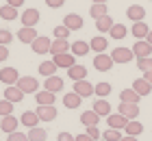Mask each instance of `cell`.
<instances>
[{"instance_id": "6da1fadb", "label": "cell", "mask_w": 152, "mask_h": 141, "mask_svg": "<svg viewBox=\"0 0 152 141\" xmlns=\"http://www.w3.org/2000/svg\"><path fill=\"white\" fill-rule=\"evenodd\" d=\"M115 65V61L111 59V54H104V52H100V54H96L94 56V67L98 69V72H111V67Z\"/></svg>"}, {"instance_id": "7a4b0ae2", "label": "cell", "mask_w": 152, "mask_h": 141, "mask_svg": "<svg viewBox=\"0 0 152 141\" xmlns=\"http://www.w3.org/2000/svg\"><path fill=\"white\" fill-rule=\"evenodd\" d=\"M111 59L115 63H130L133 59H137L135 52H133V48H113V52H111Z\"/></svg>"}, {"instance_id": "3957f363", "label": "cell", "mask_w": 152, "mask_h": 141, "mask_svg": "<svg viewBox=\"0 0 152 141\" xmlns=\"http://www.w3.org/2000/svg\"><path fill=\"white\" fill-rule=\"evenodd\" d=\"M15 85L24 91V94H37L39 91V83H37L35 76H20V80Z\"/></svg>"}, {"instance_id": "277c9868", "label": "cell", "mask_w": 152, "mask_h": 141, "mask_svg": "<svg viewBox=\"0 0 152 141\" xmlns=\"http://www.w3.org/2000/svg\"><path fill=\"white\" fill-rule=\"evenodd\" d=\"M52 61L57 63V67L70 69L72 65H76V54H72V52H61V54H52Z\"/></svg>"}, {"instance_id": "5b68a950", "label": "cell", "mask_w": 152, "mask_h": 141, "mask_svg": "<svg viewBox=\"0 0 152 141\" xmlns=\"http://www.w3.org/2000/svg\"><path fill=\"white\" fill-rule=\"evenodd\" d=\"M20 80V74L15 67H2L0 69V83L7 85V87H11V85H15Z\"/></svg>"}, {"instance_id": "8992f818", "label": "cell", "mask_w": 152, "mask_h": 141, "mask_svg": "<svg viewBox=\"0 0 152 141\" xmlns=\"http://www.w3.org/2000/svg\"><path fill=\"white\" fill-rule=\"evenodd\" d=\"M50 46H52L50 37H44V35H39V37L31 44V48H33L35 54H48V52H50Z\"/></svg>"}, {"instance_id": "52a82bcc", "label": "cell", "mask_w": 152, "mask_h": 141, "mask_svg": "<svg viewBox=\"0 0 152 141\" xmlns=\"http://www.w3.org/2000/svg\"><path fill=\"white\" fill-rule=\"evenodd\" d=\"M54 100H57V94H52L48 89H39L35 94V102L39 107H50V104H54Z\"/></svg>"}, {"instance_id": "ba28073f", "label": "cell", "mask_w": 152, "mask_h": 141, "mask_svg": "<svg viewBox=\"0 0 152 141\" xmlns=\"http://www.w3.org/2000/svg\"><path fill=\"white\" fill-rule=\"evenodd\" d=\"M35 113L39 115V119L41 122H52V119H57V107L54 104H50V107H39L37 104V109H35Z\"/></svg>"}, {"instance_id": "9c48e42d", "label": "cell", "mask_w": 152, "mask_h": 141, "mask_svg": "<svg viewBox=\"0 0 152 141\" xmlns=\"http://www.w3.org/2000/svg\"><path fill=\"white\" fill-rule=\"evenodd\" d=\"M133 52H135L137 59H146V56L152 54V46L148 44L146 39H137V41H135V46H133Z\"/></svg>"}, {"instance_id": "30bf717a", "label": "cell", "mask_w": 152, "mask_h": 141, "mask_svg": "<svg viewBox=\"0 0 152 141\" xmlns=\"http://www.w3.org/2000/svg\"><path fill=\"white\" fill-rule=\"evenodd\" d=\"M128 122H130V119H126V117L122 115V113H111V115L107 117V124H109V128H115V130H124Z\"/></svg>"}, {"instance_id": "8fae6325", "label": "cell", "mask_w": 152, "mask_h": 141, "mask_svg": "<svg viewBox=\"0 0 152 141\" xmlns=\"http://www.w3.org/2000/svg\"><path fill=\"white\" fill-rule=\"evenodd\" d=\"M126 18L133 20V24L135 22H143V20H146V9H143L141 4H130L126 9Z\"/></svg>"}, {"instance_id": "7c38bea8", "label": "cell", "mask_w": 152, "mask_h": 141, "mask_svg": "<svg viewBox=\"0 0 152 141\" xmlns=\"http://www.w3.org/2000/svg\"><path fill=\"white\" fill-rule=\"evenodd\" d=\"M117 113H122L126 119H137V117H139V104H126V102H120Z\"/></svg>"}, {"instance_id": "4fadbf2b", "label": "cell", "mask_w": 152, "mask_h": 141, "mask_svg": "<svg viewBox=\"0 0 152 141\" xmlns=\"http://www.w3.org/2000/svg\"><path fill=\"white\" fill-rule=\"evenodd\" d=\"M39 20H41V15H39V11H37V9H26V11L22 13V26H31V28H35V26L39 24Z\"/></svg>"}, {"instance_id": "5bb4252c", "label": "cell", "mask_w": 152, "mask_h": 141, "mask_svg": "<svg viewBox=\"0 0 152 141\" xmlns=\"http://www.w3.org/2000/svg\"><path fill=\"white\" fill-rule=\"evenodd\" d=\"M74 91H76L80 98H89V96L96 91V85H91L89 80H76V83H74Z\"/></svg>"}, {"instance_id": "9a60e30c", "label": "cell", "mask_w": 152, "mask_h": 141, "mask_svg": "<svg viewBox=\"0 0 152 141\" xmlns=\"http://www.w3.org/2000/svg\"><path fill=\"white\" fill-rule=\"evenodd\" d=\"M15 37H18L20 41H22V44H33V41H35V39L39 37V35H37L35 28H31V26H22V28L18 31Z\"/></svg>"}, {"instance_id": "2e32d148", "label": "cell", "mask_w": 152, "mask_h": 141, "mask_svg": "<svg viewBox=\"0 0 152 141\" xmlns=\"http://www.w3.org/2000/svg\"><path fill=\"white\" fill-rule=\"evenodd\" d=\"M24 96H26V94L18 87V85H11V87H7V89H4V98H7L9 102H13V104L22 102V100H24Z\"/></svg>"}, {"instance_id": "e0dca14e", "label": "cell", "mask_w": 152, "mask_h": 141, "mask_svg": "<svg viewBox=\"0 0 152 141\" xmlns=\"http://www.w3.org/2000/svg\"><path fill=\"white\" fill-rule=\"evenodd\" d=\"M39 122H41V119H39V115H37L35 111H24L22 117H20V124L26 126V128H35Z\"/></svg>"}, {"instance_id": "ac0fdd59", "label": "cell", "mask_w": 152, "mask_h": 141, "mask_svg": "<svg viewBox=\"0 0 152 141\" xmlns=\"http://www.w3.org/2000/svg\"><path fill=\"white\" fill-rule=\"evenodd\" d=\"M139 100H141V96L137 94L133 87L120 91V102H126V104H139Z\"/></svg>"}, {"instance_id": "d6986e66", "label": "cell", "mask_w": 152, "mask_h": 141, "mask_svg": "<svg viewBox=\"0 0 152 141\" xmlns=\"http://www.w3.org/2000/svg\"><path fill=\"white\" fill-rule=\"evenodd\" d=\"M63 24L70 28V31H80L83 28V18L78 15V13H67V15L63 18Z\"/></svg>"}, {"instance_id": "ffe728a7", "label": "cell", "mask_w": 152, "mask_h": 141, "mask_svg": "<svg viewBox=\"0 0 152 141\" xmlns=\"http://www.w3.org/2000/svg\"><path fill=\"white\" fill-rule=\"evenodd\" d=\"M94 111L98 113L100 117H109L111 115V104H109L107 98H98V100L94 102Z\"/></svg>"}, {"instance_id": "44dd1931", "label": "cell", "mask_w": 152, "mask_h": 141, "mask_svg": "<svg viewBox=\"0 0 152 141\" xmlns=\"http://www.w3.org/2000/svg\"><path fill=\"white\" fill-rule=\"evenodd\" d=\"M44 89H48V91H52V94H59L61 89H63V78L61 76H50V78H46V83H44Z\"/></svg>"}, {"instance_id": "7402d4cb", "label": "cell", "mask_w": 152, "mask_h": 141, "mask_svg": "<svg viewBox=\"0 0 152 141\" xmlns=\"http://www.w3.org/2000/svg\"><path fill=\"white\" fill-rule=\"evenodd\" d=\"M67 76H70L74 83H76V80H87V67L76 63V65H72L70 69H67Z\"/></svg>"}, {"instance_id": "603a6c76", "label": "cell", "mask_w": 152, "mask_h": 141, "mask_svg": "<svg viewBox=\"0 0 152 141\" xmlns=\"http://www.w3.org/2000/svg\"><path fill=\"white\" fill-rule=\"evenodd\" d=\"M98 122H100V115H98L94 109L80 113V124H83V126H98Z\"/></svg>"}, {"instance_id": "cb8c5ba5", "label": "cell", "mask_w": 152, "mask_h": 141, "mask_svg": "<svg viewBox=\"0 0 152 141\" xmlns=\"http://www.w3.org/2000/svg\"><path fill=\"white\" fill-rule=\"evenodd\" d=\"M148 33H150V28H148L146 22H135L133 26H130V35H133V37H137V39H146Z\"/></svg>"}, {"instance_id": "d4e9b609", "label": "cell", "mask_w": 152, "mask_h": 141, "mask_svg": "<svg viewBox=\"0 0 152 141\" xmlns=\"http://www.w3.org/2000/svg\"><path fill=\"white\" fill-rule=\"evenodd\" d=\"M89 46H91V50L96 54H100V52H107V48H109V39L107 37H91V41H89Z\"/></svg>"}, {"instance_id": "484cf974", "label": "cell", "mask_w": 152, "mask_h": 141, "mask_svg": "<svg viewBox=\"0 0 152 141\" xmlns=\"http://www.w3.org/2000/svg\"><path fill=\"white\" fill-rule=\"evenodd\" d=\"M18 126H20V119L18 117H13V115H7L2 117V132H7V135H11V132H15L18 130Z\"/></svg>"}, {"instance_id": "4316f807", "label": "cell", "mask_w": 152, "mask_h": 141, "mask_svg": "<svg viewBox=\"0 0 152 141\" xmlns=\"http://www.w3.org/2000/svg\"><path fill=\"white\" fill-rule=\"evenodd\" d=\"M89 50H91V46H89V41H74V44L70 46V52L72 54H76V56H85V54H89Z\"/></svg>"}, {"instance_id": "83f0119b", "label": "cell", "mask_w": 152, "mask_h": 141, "mask_svg": "<svg viewBox=\"0 0 152 141\" xmlns=\"http://www.w3.org/2000/svg\"><path fill=\"white\" fill-rule=\"evenodd\" d=\"M80 102H83V98L76 94V91H70V94L63 96V107H67V109H78Z\"/></svg>"}, {"instance_id": "f1b7e54d", "label": "cell", "mask_w": 152, "mask_h": 141, "mask_svg": "<svg viewBox=\"0 0 152 141\" xmlns=\"http://www.w3.org/2000/svg\"><path fill=\"white\" fill-rule=\"evenodd\" d=\"M133 89H135L137 94H139V96L143 98V96H150V91H152V85H150L146 78H137V80L133 83Z\"/></svg>"}, {"instance_id": "f546056e", "label": "cell", "mask_w": 152, "mask_h": 141, "mask_svg": "<svg viewBox=\"0 0 152 141\" xmlns=\"http://www.w3.org/2000/svg\"><path fill=\"white\" fill-rule=\"evenodd\" d=\"M89 15H91L94 20H100V18L109 15L107 4H104V2H96V4H91V7H89Z\"/></svg>"}, {"instance_id": "4dcf8cb0", "label": "cell", "mask_w": 152, "mask_h": 141, "mask_svg": "<svg viewBox=\"0 0 152 141\" xmlns=\"http://www.w3.org/2000/svg\"><path fill=\"white\" fill-rule=\"evenodd\" d=\"M70 41L67 39H54L50 46V54H61V52H70Z\"/></svg>"}, {"instance_id": "1f68e13d", "label": "cell", "mask_w": 152, "mask_h": 141, "mask_svg": "<svg viewBox=\"0 0 152 141\" xmlns=\"http://www.w3.org/2000/svg\"><path fill=\"white\" fill-rule=\"evenodd\" d=\"M57 63L54 61H44V63H39V74L41 76H46V78H50V76L57 74Z\"/></svg>"}, {"instance_id": "d6a6232c", "label": "cell", "mask_w": 152, "mask_h": 141, "mask_svg": "<svg viewBox=\"0 0 152 141\" xmlns=\"http://www.w3.org/2000/svg\"><path fill=\"white\" fill-rule=\"evenodd\" d=\"M113 26H115V22H113L111 15H104V18L96 20V28H98V33H109Z\"/></svg>"}, {"instance_id": "836d02e7", "label": "cell", "mask_w": 152, "mask_h": 141, "mask_svg": "<svg viewBox=\"0 0 152 141\" xmlns=\"http://www.w3.org/2000/svg\"><path fill=\"white\" fill-rule=\"evenodd\" d=\"M0 18L7 20V22H13V20H18V9L11 4H2L0 7Z\"/></svg>"}, {"instance_id": "e575fe53", "label": "cell", "mask_w": 152, "mask_h": 141, "mask_svg": "<svg viewBox=\"0 0 152 141\" xmlns=\"http://www.w3.org/2000/svg\"><path fill=\"white\" fill-rule=\"evenodd\" d=\"M124 130H126V135H130V137H139L141 132H143V124L137 122V119H130Z\"/></svg>"}, {"instance_id": "d590c367", "label": "cell", "mask_w": 152, "mask_h": 141, "mask_svg": "<svg viewBox=\"0 0 152 141\" xmlns=\"http://www.w3.org/2000/svg\"><path fill=\"white\" fill-rule=\"evenodd\" d=\"M28 139H31V141H46V139H48V132H46V128L35 126V128L28 130Z\"/></svg>"}, {"instance_id": "8d00e7d4", "label": "cell", "mask_w": 152, "mask_h": 141, "mask_svg": "<svg viewBox=\"0 0 152 141\" xmlns=\"http://www.w3.org/2000/svg\"><path fill=\"white\" fill-rule=\"evenodd\" d=\"M126 35H128V28L124 24H115L111 31H109V37H113V39H124Z\"/></svg>"}, {"instance_id": "74e56055", "label": "cell", "mask_w": 152, "mask_h": 141, "mask_svg": "<svg viewBox=\"0 0 152 141\" xmlns=\"http://www.w3.org/2000/svg\"><path fill=\"white\" fill-rule=\"evenodd\" d=\"M111 85H109V83H98V85H96V91H94V94L96 96H98V98H107L109 94H111Z\"/></svg>"}, {"instance_id": "f35d334b", "label": "cell", "mask_w": 152, "mask_h": 141, "mask_svg": "<svg viewBox=\"0 0 152 141\" xmlns=\"http://www.w3.org/2000/svg\"><path fill=\"white\" fill-rule=\"evenodd\" d=\"M102 139H104V141H120L122 139V132L115 130V128H107L104 132H102Z\"/></svg>"}, {"instance_id": "ab89813d", "label": "cell", "mask_w": 152, "mask_h": 141, "mask_svg": "<svg viewBox=\"0 0 152 141\" xmlns=\"http://www.w3.org/2000/svg\"><path fill=\"white\" fill-rule=\"evenodd\" d=\"M0 115L7 117V115H13V102H9L7 98L0 100Z\"/></svg>"}, {"instance_id": "60d3db41", "label": "cell", "mask_w": 152, "mask_h": 141, "mask_svg": "<svg viewBox=\"0 0 152 141\" xmlns=\"http://www.w3.org/2000/svg\"><path fill=\"white\" fill-rule=\"evenodd\" d=\"M70 28H67L65 24H61V26H54V39H67L70 37Z\"/></svg>"}, {"instance_id": "b9f144b4", "label": "cell", "mask_w": 152, "mask_h": 141, "mask_svg": "<svg viewBox=\"0 0 152 141\" xmlns=\"http://www.w3.org/2000/svg\"><path fill=\"white\" fill-rule=\"evenodd\" d=\"M137 67H139V72H152V56L137 59Z\"/></svg>"}, {"instance_id": "7bdbcfd3", "label": "cell", "mask_w": 152, "mask_h": 141, "mask_svg": "<svg viewBox=\"0 0 152 141\" xmlns=\"http://www.w3.org/2000/svg\"><path fill=\"white\" fill-rule=\"evenodd\" d=\"M13 39H15V37H13L11 31H7V28H0V46H9Z\"/></svg>"}, {"instance_id": "ee69618b", "label": "cell", "mask_w": 152, "mask_h": 141, "mask_svg": "<svg viewBox=\"0 0 152 141\" xmlns=\"http://www.w3.org/2000/svg\"><path fill=\"white\" fill-rule=\"evenodd\" d=\"M87 135H89V137H91L94 141H98V139L102 137V132L98 130V126H87Z\"/></svg>"}, {"instance_id": "f6af8a7d", "label": "cell", "mask_w": 152, "mask_h": 141, "mask_svg": "<svg viewBox=\"0 0 152 141\" xmlns=\"http://www.w3.org/2000/svg\"><path fill=\"white\" fill-rule=\"evenodd\" d=\"M7 141H31L28 139V135H22V132H11V135H9V139H7Z\"/></svg>"}, {"instance_id": "bcb514c9", "label": "cell", "mask_w": 152, "mask_h": 141, "mask_svg": "<svg viewBox=\"0 0 152 141\" xmlns=\"http://www.w3.org/2000/svg\"><path fill=\"white\" fill-rule=\"evenodd\" d=\"M57 141H76V137L70 135V132H59V135H57Z\"/></svg>"}, {"instance_id": "7dc6e473", "label": "cell", "mask_w": 152, "mask_h": 141, "mask_svg": "<svg viewBox=\"0 0 152 141\" xmlns=\"http://www.w3.org/2000/svg\"><path fill=\"white\" fill-rule=\"evenodd\" d=\"M46 4L50 7V9H59V7L65 4V0H46Z\"/></svg>"}, {"instance_id": "c3c4849f", "label": "cell", "mask_w": 152, "mask_h": 141, "mask_svg": "<svg viewBox=\"0 0 152 141\" xmlns=\"http://www.w3.org/2000/svg\"><path fill=\"white\" fill-rule=\"evenodd\" d=\"M7 59H9V48H7V46H0V63L7 61Z\"/></svg>"}, {"instance_id": "681fc988", "label": "cell", "mask_w": 152, "mask_h": 141, "mask_svg": "<svg viewBox=\"0 0 152 141\" xmlns=\"http://www.w3.org/2000/svg\"><path fill=\"white\" fill-rule=\"evenodd\" d=\"M26 2V0H7V4H11V7H15V9H18V7H22Z\"/></svg>"}, {"instance_id": "f907efd6", "label": "cell", "mask_w": 152, "mask_h": 141, "mask_svg": "<svg viewBox=\"0 0 152 141\" xmlns=\"http://www.w3.org/2000/svg\"><path fill=\"white\" fill-rule=\"evenodd\" d=\"M76 141H94V139L89 137L87 132H83V135H76Z\"/></svg>"}, {"instance_id": "816d5d0a", "label": "cell", "mask_w": 152, "mask_h": 141, "mask_svg": "<svg viewBox=\"0 0 152 141\" xmlns=\"http://www.w3.org/2000/svg\"><path fill=\"white\" fill-rule=\"evenodd\" d=\"M143 78H146V80L152 85V72H143Z\"/></svg>"}, {"instance_id": "f5cc1de1", "label": "cell", "mask_w": 152, "mask_h": 141, "mask_svg": "<svg viewBox=\"0 0 152 141\" xmlns=\"http://www.w3.org/2000/svg\"><path fill=\"white\" fill-rule=\"evenodd\" d=\"M120 141H137V137H130V135H126V137H122Z\"/></svg>"}, {"instance_id": "db71d44e", "label": "cell", "mask_w": 152, "mask_h": 141, "mask_svg": "<svg viewBox=\"0 0 152 141\" xmlns=\"http://www.w3.org/2000/svg\"><path fill=\"white\" fill-rule=\"evenodd\" d=\"M146 41H148V44H150V46H152V31H150V33H148V37H146Z\"/></svg>"}, {"instance_id": "11a10c76", "label": "cell", "mask_w": 152, "mask_h": 141, "mask_svg": "<svg viewBox=\"0 0 152 141\" xmlns=\"http://www.w3.org/2000/svg\"><path fill=\"white\" fill-rule=\"evenodd\" d=\"M91 2H94V4H96V2H104V4H107L109 0H91Z\"/></svg>"}, {"instance_id": "9f6ffc18", "label": "cell", "mask_w": 152, "mask_h": 141, "mask_svg": "<svg viewBox=\"0 0 152 141\" xmlns=\"http://www.w3.org/2000/svg\"><path fill=\"white\" fill-rule=\"evenodd\" d=\"M0 128H2V115H0Z\"/></svg>"}]
</instances>
